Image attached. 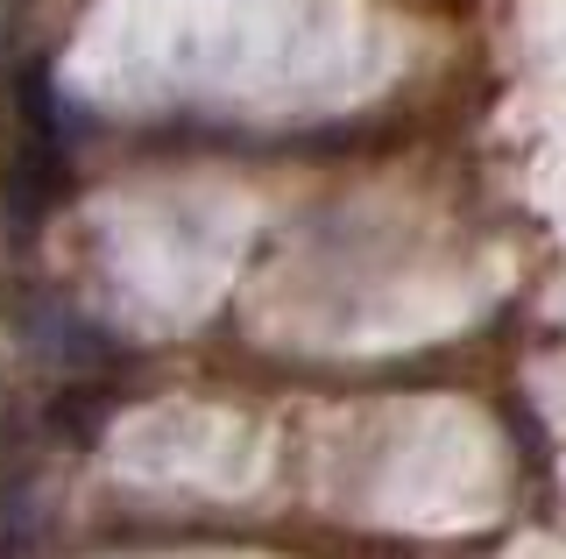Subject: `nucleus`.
Returning <instances> with one entry per match:
<instances>
[{
    "label": "nucleus",
    "mask_w": 566,
    "mask_h": 559,
    "mask_svg": "<svg viewBox=\"0 0 566 559\" xmlns=\"http://www.w3.org/2000/svg\"><path fill=\"white\" fill-rule=\"evenodd\" d=\"M64 191V107L50 72L22 78V135H14V164H8V205L14 220H43Z\"/></svg>",
    "instance_id": "obj_1"
}]
</instances>
